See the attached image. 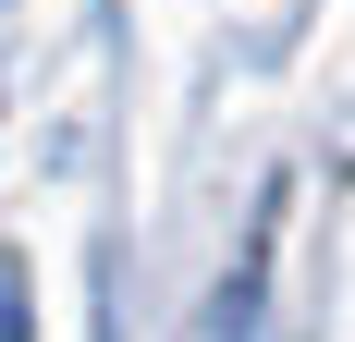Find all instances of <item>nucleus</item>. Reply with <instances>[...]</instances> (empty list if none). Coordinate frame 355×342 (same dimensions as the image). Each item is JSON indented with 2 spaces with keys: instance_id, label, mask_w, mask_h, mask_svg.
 I'll list each match as a JSON object with an SVG mask.
<instances>
[{
  "instance_id": "obj_1",
  "label": "nucleus",
  "mask_w": 355,
  "mask_h": 342,
  "mask_svg": "<svg viewBox=\"0 0 355 342\" xmlns=\"http://www.w3.org/2000/svg\"><path fill=\"white\" fill-rule=\"evenodd\" d=\"M0 342H25V269L0 257Z\"/></svg>"
}]
</instances>
